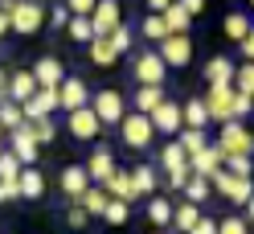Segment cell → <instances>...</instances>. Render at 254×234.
I'll list each match as a JSON object with an SVG mask.
<instances>
[{"label": "cell", "instance_id": "obj_1", "mask_svg": "<svg viewBox=\"0 0 254 234\" xmlns=\"http://www.w3.org/2000/svg\"><path fill=\"white\" fill-rule=\"evenodd\" d=\"M131 78H135V86H164L168 66H164L160 50H139L131 58Z\"/></svg>", "mask_w": 254, "mask_h": 234}, {"label": "cell", "instance_id": "obj_2", "mask_svg": "<svg viewBox=\"0 0 254 234\" xmlns=\"http://www.w3.org/2000/svg\"><path fill=\"white\" fill-rule=\"evenodd\" d=\"M217 148L226 156H250L254 152V136L242 119H226L221 123V136H217Z\"/></svg>", "mask_w": 254, "mask_h": 234}, {"label": "cell", "instance_id": "obj_3", "mask_svg": "<svg viewBox=\"0 0 254 234\" xmlns=\"http://www.w3.org/2000/svg\"><path fill=\"white\" fill-rule=\"evenodd\" d=\"M119 136H123V144H127V148L144 152V148L152 144L156 128H152V119H148L144 111H127V115H123V123H119Z\"/></svg>", "mask_w": 254, "mask_h": 234}, {"label": "cell", "instance_id": "obj_4", "mask_svg": "<svg viewBox=\"0 0 254 234\" xmlns=\"http://www.w3.org/2000/svg\"><path fill=\"white\" fill-rule=\"evenodd\" d=\"M8 25H12V33H21V37H33L37 29L45 25V8L37 4V0H17L8 12Z\"/></svg>", "mask_w": 254, "mask_h": 234}, {"label": "cell", "instance_id": "obj_5", "mask_svg": "<svg viewBox=\"0 0 254 234\" xmlns=\"http://www.w3.org/2000/svg\"><path fill=\"white\" fill-rule=\"evenodd\" d=\"M209 185H213V193H221L226 201H234V206H246L250 193H254L250 177H234V173H226V168H217V173L209 177Z\"/></svg>", "mask_w": 254, "mask_h": 234}, {"label": "cell", "instance_id": "obj_6", "mask_svg": "<svg viewBox=\"0 0 254 234\" xmlns=\"http://www.w3.org/2000/svg\"><path fill=\"white\" fill-rule=\"evenodd\" d=\"M90 107H94V115L103 119V128L107 123H123V115H127V103H123V95L119 90H94L90 95Z\"/></svg>", "mask_w": 254, "mask_h": 234}, {"label": "cell", "instance_id": "obj_7", "mask_svg": "<svg viewBox=\"0 0 254 234\" xmlns=\"http://www.w3.org/2000/svg\"><path fill=\"white\" fill-rule=\"evenodd\" d=\"M160 58H164V66H172V70L189 66V58H193V41H189V33H168L160 41Z\"/></svg>", "mask_w": 254, "mask_h": 234}, {"label": "cell", "instance_id": "obj_8", "mask_svg": "<svg viewBox=\"0 0 254 234\" xmlns=\"http://www.w3.org/2000/svg\"><path fill=\"white\" fill-rule=\"evenodd\" d=\"M148 119H152V128L164 132V136H181V128H185V111H181V103H172V99H164Z\"/></svg>", "mask_w": 254, "mask_h": 234}, {"label": "cell", "instance_id": "obj_9", "mask_svg": "<svg viewBox=\"0 0 254 234\" xmlns=\"http://www.w3.org/2000/svg\"><path fill=\"white\" fill-rule=\"evenodd\" d=\"M205 107H209V119H217V123L234 119V82L230 86H205Z\"/></svg>", "mask_w": 254, "mask_h": 234}, {"label": "cell", "instance_id": "obj_10", "mask_svg": "<svg viewBox=\"0 0 254 234\" xmlns=\"http://www.w3.org/2000/svg\"><path fill=\"white\" fill-rule=\"evenodd\" d=\"M123 8H119V0H99L90 12V25H94V37H107V33H115V29L123 25Z\"/></svg>", "mask_w": 254, "mask_h": 234}, {"label": "cell", "instance_id": "obj_11", "mask_svg": "<svg viewBox=\"0 0 254 234\" xmlns=\"http://www.w3.org/2000/svg\"><path fill=\"white\" fill-rule=\"evenodd\" d=\"M86 103H90V86L82 78H62V86H58V107L62 111H78Z\"/></svg>", "mask_w": 254, "mask_h": 234}, {"label": "cell", "instance_id": "obj_12", "mask_svg": "<svg viewBox=\"0 0 254 234\" xmlns=\"http://www.w3.org/2000/svg\"><path fill=\"white\" fill-rule=\"evenodd\" d=\"M8 152H17L21 164H33V160H37V136H33V123H21L17 132H8Z\"/></svg>", "mask_w": 254, "mask_h": 234}, {"label": "cell", "instance_id": "obj_13", "mask_svg": "<svg viewBox=\"0 0 254 234\" xmlns=\"http://www.w3.org/2000/svg\"><path fill=\"white\" fill-rule=\"evenodd\" d=\"M99 132H103V119L94 115L90 103L78 107V111H70V136H74V140H94Z\"/></svg>", "mask_w": 254, "mask_h": 234}, {"label": "cell", "instance_id": "obj_14", "mask_svg": "<svg viewBox=\"0 0 254 234\" xmlns=\"http://www.w3.org/2000/svg\"><path fill=\"white\" fill-rule=\"evenodd\" d=\"M189 168H193V173H201V177H213L217 168H226V152H221L217 144H205L201 152L189 156Z\"/></svg>", "mask_w": 254, "mask_h": 234}, {"label": "cell", "instance_id": "obj_15", "mask_svg": "<svg viewBox=\"0 0 254 234\" xmlns=\"http://www.w3.org/2000/svg\"><path fill=\"white\" fill-rule=\"evenodd\" d=\"M58 185H62V193H66L70 201H78V197L90 189V173H86V168H78V164H66V168H62V177H58Z\"/></svg>", "mask_w": 254, "mask_h": 234}, {"label": "cell", "instance_id": "obj_16", "mask_svg": "<svg viewBox=\"0 0 254 234\" xmlns=\"http://www.w3.org/2000/svg\"><path fill=\"white\" fill-rule=\"evenodd\" d=\"M86 173H90V185H103L111 173H115V152H111L107 144H103V148H94V152H90Z\"/></svg>", "mask_w": 254, "mask_h": 234}, {"label": "cell", "instance_id": "obj_17", "mask_svg": "<svg viewBox=\"0 0 254 234\" xmlns=\"http://www.w3.org/2000/svg\"><path fill=\"white\" fill-rule=\"evenodd\" d=\"M37 78V86H62V78H66V66H62L58 58H37V66L29 70Z\"/></svg>", "mask_w": 254, "mask_h": 234}, {"label": "cell", "instance_id": "obj_18", "mask_svg": "<svg viewBox=\"0 0 254 234\" xmlns=\"http://www.w3.org/2000/svg\"><path fill=\"white\" fill-rule=\"evenodd\" d=\"M17 189H21V197H29V201L45 197V173H41V168H33V164H25L21 177H17Z\"/></svg>", "mask_w": 254, "mask_h": 234}, {"label": "cell", "instance_id": "obj_19", "mask_svg": "<svg viewBox=\"0 0 254 234\" xmlns=\"http://www.w3.org/2000/svg\"><path fill=\"white\" fill-rule=\"evenodd\" d=\"M103 189H107V197H119V201H127V206L139 201V197H135V185H131V173H119V168L103 181Z\"/></svg>", "mask_w": 254, "mask_h": 234}, {"label": "cell", "instance_id": "obj_20", "mask_svg": "<svg viewBox=\"0 0 254 234\" xmlns=\"http://www.w3.org/2000/svg\"><path fill=\"white\" fill-rule=\"evenodd\" d=\"M86 50H90V62H94L99 70H111V66L119 62V50H115V41H111V37H94Z\"/></svg>", "mask_w": 254, "mask_h": 234}, {"label": "cell", "instance_id": "obj_21", "mask_svg": "<svg viewBox=\"0 0 254 234\" xmlns=\"http://www.w3.org/2000/svg\"><path fill=\"white\" fill-rule=\"evenodd\" d=\"M33 90H37V78L29 74V70H17V74L8 78V99L12 103H29V99H33Z\"/></svg>", "mask_w": 254, "mask_h": 234}, {"label": "cell", "instance_id": "obj_22", "mask_svg": "<svg viewBox=\"0 0 254 234\" xmlns=\"http://www.w3.org/2000/svg\"><path fill=\"white\" fill-rule=\"evenodd\" d=\"M172 210H177V206H172L168 197H160V193H152V197H148V222H152L156 230L172 226Z\"/></svg>", "mask_w": 254, "mask_h": 234}, {"label": "cell", "instance_id": "obj_23", "mask_svg": "<svg viewBox=\"0 0 254 234\" xmlns=\"http://www.w3.org/2000/svg\"><path fill=\"white\" fill-rule=\"evenodd\" d=\"M205 82L209 86H230L234 82V62L230 58H213L209 66H205Z\"/></svg>", "mask_w": 254, "mask_h": 234}, {"label": "cell", "instance_id": "obj_24", "mask_svg": "<svg viewBox=\"0 0 254 234\" xmlns=\"http://www.w3.org/2000/svg\"><path fill=\"white\" fill-rule=\"evenodd\" d=\"M209 197H213V185H209V177L193 173V177H189V185H185V201H193V206H205Z\"/></svg>", "mask_w": 254, "mask_h": 234}, {"label": "cell", "instance_id": "obj_25", "mask_svg": "<svg viewBox=\"0 0 254 234\" xmlns=\"http://www.w3.org/2000/svg\"><path fill=\"white\" fill-rule=\"evenodd\" d=\"M197 222H201V206H193V201H185V206H177V210H172V230L189 234Z\"/></svg>", "mask_w": 254, "mask_h": 234}, {"label": "cell", "instance_id": "obj_26", "mask_svg": "<svg viewBox=\"0 0 254 234\" xmlns=\"http://www.w3.org/2000/svg\"><path fill=\"white\" fill-rule=\"evenodd\" d=\"M168 95H164V86H139L135 90V111H144V115H152L156 107H160Z\"/></svg>", "mask_w": 254, "mask_h": 234}, {"label": "cell", "instance_id": "obj_27", "mask_svg": "<svg viewBox=\"0 0 254 234\" xmlns=\"http://www.w3.org/2000/svg\"><path fill=\"white\" fill-rule=\"evenodd\" d=\"M181 111H185V128H201V132H205V123H213V119H209V107H205V99H189Z\"/></svg>", "mask_w": 254, "mask_h": 234}, {"label": "cell", "instance_id": "obj_28", "mask_svg": "<svg viewBox=\"0 0 254 234\" xmlns=\"http://www.w3.org/2000/svg\"><path fill=\"white\" fill-rule=\"evenodd\" d=\"M131 185H135V197H152V193H156V168L135 164V168H131Z\"/></svg>", "mask_w": 254, "mask_h": 234}, {"label": "cell", "instance_id": "obj_29", "mask_svg": "<svg viewBox=\"0 0 254 234\" xmlns=\"http://www.w3.org/2000/svg\"><path fill=\"white\" fill-rule=\"evenodd\" d=\"M78 201H82V210L90 214V218H103V210H107V189H103V185H90V189L82 193V197H78Z\"/></svg>", "mask_w": 254, "mask_h": 234}, {"label": "cell", "instance_id": "obj_30", "mask_svg": "<svg viewBox=\"0 0 254 234\" xmlns=\"http://www.w3.org/2000/svg\"><path fill=\"white\" fill-rule=\"evenodd\" d=\"M160 17L168 21V33H189V25H193V17H189V12L177 4V0H172V4L160 12Z\"/></svg>", "mask_w": 254, "mask_h": 234}, {"label": "cell", "instance_id": "obj_31", "mask_svg": "<svg viewBox=\"0 0 254 234\" xmlns=\"http://www.w3.org/2000/svg\"><path fill=\"white\" fill-rule=\"evenodd\" d=\"M221 29H226V37H230V41H242V37L250 33V17H246V12H226Z\"/></svg>", "mask_w": 254, "mask_h": 234}, {"label": "cell", "instance_id": "obj_32", "mask_svg": "<svg viewBox=\"0 0 254 234\" xmlns=\"http://www.w3.org/2000/svg\"><path fill=\"white\" fill-rule=\"evenodd\" d=\"M160 164L168 168V173H172V168H189V152L181 148V140H172V144H164V152H160Z\"/></svg>", "mask_w": 254, "mask_h": 234}, {"label": "cell", "instance_id": "obj_33", "mask_svg": "<svg viewBox=\"0 0 254 234\" xmlns=\"http://www.w3.org/2000/svg\"><path fill=\"white\" fill-rule=\"evenodd\" d=\"M21 123H25V111H21V103H4V107H0V128H4V132H17L21 128Z\"/></svg>", "mask_w": 254, "mask_h": 234}, {"label": "cell", "instance_id": "obj_34", "mask_svg": "<svg viewBox=\"0 0 254 234\" xmlns=\"http://www.w3.org/2000/svg\"><path fill=\"white\" fill-rule=\"evenodd\" d=\"M127 214H131V206H127V201H119V197H111L107 210H103V222H107V226H123Z\"/></svg>", "mask_w": 254, "mask_h": 234}, {"label": "cell", "instance_id": "obj_35", "mask_svg": "<svg viewBox=\"0 0 254 234\" xmlns=\"http://www.w3.org/2000/svg\"><path fill=\"white\" fill-rule=\"evenodd\" d=\"M70 41H82V45H90L94 41V25H90V17H70Z\"/></svg>", "mask_w": 254, "mask_h": 234}, {"label": "cell", "instance_id": "obj_36", "mask_svg": "<svg viewBox=\"0 0 254 234\" xmlns=\"http://www.w3.org/2000/svg\"><path fill=\"white\" fill-rule=\"evenodd\" d=\"M234 90H242V95L254 99V62H242V66L234 70Z\"/></svg>", "mask_w": 254, "mask_h": 234}, {"label": "cell", "instance_id": "obj_37", "mask_svg": "<svg viewBox=\"0 0 254 234\" xmlns=\"http://www.w3.org/2000/svg\"><path fill=\"white\" fill-rule=\"evenodd\" d=\"M139 29H144V37H148V41H164V37H168V21L160 17V12L144 17V25H139Z\"/></svg>", "mask_w": 254, "mask_h": 234}, {"label": "cell", "instance_id": "obj_38", "mask_svg": "<svg viewBox=\"0 0 254 234\" xmlns=\"http://www.w3.org/2000/svg\"><path fill=\"white\" fill-rule=\"evenodd\" d=\"M21 168H25V164L17 160V152H8V148L0 152V181H17V177H21Z\"/></svg>", "mask_w": 254, "mask_h": 234}, {"label": "cell", "instance_id": "obj_39", "mask_svg": "<svg viewBox=\"0 0 254 234\" xmlns=\"http://www.w3.org/2000/svg\"><path fill=\"white\" fill-rule=\"evenodd\" d=\"M205 144H209V140H205V132L201 128H181V148L193 156V152H201Z\"/></svg>", "mask_w": 254, "mask_h": 234}, {"label": "cell", "instance_id": "obj_40", "mask_svg": "<svg viewBox=\"0 0 254 234\" xmlns=\"http://www.w3.org/2000/svg\"><path fill=\"white\" fill-rule=\"evenodd\" d=\"M217 234H250L246 218H217Z\"/></svg>", "mask_w": 254, "mask_h": 234}, {"label": "cell", "instance_id": "obj_41", "mask_svg": "<svg viewBox=\"0 0 254 234\" xmlns=\"http://www.w3.org/2000/svg\"><path fill=\"white\" fill-rule=\"evenodd\" d=\"M250 168H254L250 156H226V173H234V177H250Z\"/></svg>", "mask_w": 254, "mask_h": 234}, {"label": "cell", "instance_id": "obj_42", "mask_svg": "<svg viewBox=\"0 0 254 234\" xmlns=\"http://www.w3.org/2000/svg\"><path fill=\"white\" fill-rule=\"evenodd\" d=\"M45 21H50L54 29H66V25H70V8H66V4H54L50 12H45Z\"/></svg>", "mask_w": 254, "mask_h": 234}, {"label": "cell", "instance_id": "obj_43", "mask_svg": "<svg viewBox=\"0 0 254 234\" xmlns=\"http://www.w3.org/2000/svg\"><path fill=\"white\" fill-rule=\"evenodd\" d=\"M250 111H254V99L242 95V90H234V119H246Z\"/></svg>", "mask_w": 254, "mask_h": 234}, {"label": "cell", "instance_id": "obj_44", "mask_svg": "<svg viewBox=\"0 0 254 234\" xmlns=\"http://www.w3.org/2000/svg\"><path fill=\"white\" fill-rule=\"evenodd\" d=\"M107 37L115 41V50H119V54H131V29H123V25H119L115 33H107Z\"/></svg>", "mask_w": 254, "mask_h": 234}, {"label": "cell", "instance_id": "obj_45", "mask_svg": "<svg viewBox=\"0 0 254 234\" xmlns=\"http://www.w3.org/2000/svg\"><path fill=\"white\" fill-rule=\"evenodd\" d=\"M33 136H37V144H50V140H54V123H50V115H45V119H33Z\"/></svg>", "mask_w": 254, "mask_h": 234}, {"label": "cell", "instance_id": "obj_46", "mask_svg": "<svg viewBox=\"0 0 254 234\" xmlns=\"http://www.w3.org/2000/svg\"><path fill=\"white\" fill-rule=\"evenodd\" d=\"M66 222H70V226H74V230H82V226H86V222H90V214H86V210H82V201H74V206H70V214H66Z\"/></svg>", "mask_w": 254, "mask_h": 234}, {"label": "cell", "instance_id": "obj_47", "mask_svg": "<svg viewBox=\"0 0 254 234\" xmlns=\"http://www.w3.org/2000/svg\"><path fill=\"white\" fill-rule=\"evenodd\" d=\"M94 4H99V0H66L70 17H90V12H94Z\"/></svg>", "mask_w": 254, "mask_h": 234}, {"label": "cell", "instance_id": "obj_48", "mask_svg": "<svg viewBox=\"0 0 254 234\" xmlns=\"http://www.w3.org/2000/svg\"><path fill=\"white\" fill-rule=\"evenodd\" d=\"M189 177H193V168H172L168 173V189H185Z\"/></svg>", "mask_w": 254, "mask_h": 234}, {"label": "cell", "instance_id": "obj_49", "mask_svg": "<svg viewBox=\"0 0 254 234\" xmlns=\"http://www.w3.org/2000/svg\"><path fill=\"white\" fill-rule=\"evenodd\" d=\"M17 197H21L17 181H0V206H4V201H17Z\"/></svg>", "mask_w": 254, "mask_h": 234}, {"label": "cell", "instance_id": "obj_50", "mask_svg": "<svg viewBox=\"0 0 254 234\" xmlns=\"http://www.w3.org/2000/svg\"><path fill=\"white\" fill-rule=\"evenodd\" d=\"M189 234H217V218H201V222L189 230Z\"/></svg>", "mask_w": 254, "mask_h": 234}, {"label": "cell", "instance_id": "obj_51", "mask_svg": "<svg viewBox=\"0 0 254 234\" xmlns=\"http://www.w3.org/2000/svg\"><path fill=\"white\" fill-rule=\"evenodd\" d=\"M177 4L189 12V17H201V12H205V0H177Z\"/></svg>", "mask_w": 254, "mask_h": 234}, {"label": "cell", "instance_id": "obj_52", "mask_svg": "<svg viewBox=\"0 0 254 234\" xmlns=\"http://www.w3.org/2000/svg\"><path fill=\"white\" fill-rule=\"evenodd\" d=\"M238 45H242V58H246V62H254V25H250V33L238 41Z\"/></svg>", "mask_w": 254, "mask_h": 234}, {"label": "cell", "instance_id": "obj_53", "mask_svg": "<svg viewBox=\"0 0 254 234\" xmlns=\"http://www.w3.org/2000/svg\"><path fill=\"white\" fill-rule=\"evenodd\" d=\"M168 4H172V0H148V8H152V12H164Z\"/></svg>", "mask_w": 254, "mask_h": 234}, {"label": "cell", "instance_id": "obj_54", "mask_svg": "<svg viewBox=\"0 0 254 234\" xmlns=\"http://www.w3.org/2000/svg\"><path fill=\"white\" fill-rule=\"evenodd\" d=\"M4 33H12V25H8V17L0 12V41H4Z\"/></svg>", "mask_w": 254, "mask_h": 234}, {"label": "cell", "instance_id": "obj_55", "mask_svg": "<svg viewBox=\"0 0 254 234\" xmlns=\"http://www.w3.org/2000/svg\"><path fill=\"white\" fill-rule=\"evenodd\" d=\"M242 210H246V222H250V218H254V193H250V201H246Z\"/></svg>", "mask_w": 254, "mask_h": 234}, {"label": "cell", "instance_id": "obj_56", "mask_svg": "<svg viewBox=\"0 0 254 234\" xmlns=\"http://www.w3.org/2000/svg\"><path fill=\"white\" fill-rule=\"evenodd\" d=\"M0 90H8V78H4V70H0Z\"/></svg>", "mask_w": 254, "mask_h": 234}, {"label": "cell", "instance_id": "obj_57", "mask_svg": "<svg viewBox=\"0 0 254 234\" xmlns=\"http://www.w3.org/2000/svg\"><path fill=\"white\" fill-rule=\"evenodd\" d=\"M0 152H4V140H0Z\"/></svg>", "mask_w": 254, "mask_h": 234}, {"label": "cell", "instance_id": "obj_58", "mask_svg": "<svg viewBox=\"0 0 254 234\" xmlns=\"http://www.w3.org/2000/svg\"><path fill=\"white\" fill-rule=\"evenodd\" d=\"M152 234H164V230H152Z\"/></svg>", "mask_w": 254, "mask_h": 234}, {"label": "cell", "instance_id": "obj_59", "mask_svg": "<svg viewBox=\"0 0 254 234\" xmlns=\"http://www.w3.org/2000/svg\"><path fill=\"white\" fill-rule=\"evenodd\" d=\"M250 8H254V0H250Z\"/></svg>", "mask_w": 254, "mask_h": 234}]
</instances>
